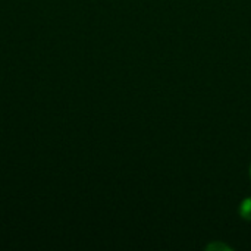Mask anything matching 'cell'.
Instances as JSON below:
<instances>
[{
  "mask_svg": "<svg viewBox=\"0 0 251 251\" xmlns=\"http://www.w3.org/2000/svg\"><path fill=\"white\" fill-rule=\"evenodd\" d=\"M240 216L246 221H251V197L246 199L241 204H240Z\"/></svg>",
  "mask_w": 251,
  "mask_h": 251,
  "instance_id": "obj_1",
  "label": "cell"
},
{
  "mask_svg": "<svg viewBox=\"0 0 251 251\" xmlns=\"http://www.w3.org/2000/svg\"><path fill=\"white\" fill-rule=\"evenodd\" d=\"M213 249H224V250H231V247H228V246H222V244H210V246H207V250H213Z\"/></svg>",
  "mask_w": 251,
  "mask_h": 251,
  "instance_id": "obj_2",
  "label": "cell"
},
{
  "mask_svg": "<svg viewBox=\"0 0 251 251\" xmlns=\"http://www.w3.org/2000/svg\"><path fill=\"white\" fill-rule=\"evenodd\" d=\"M250 178H251V166H250Z\"/></svg>",
  "mask_w": 251,
  "mask_h": 251,
  "instance_id": "obj_3",
  "label": "cell"
}]
</instances>
